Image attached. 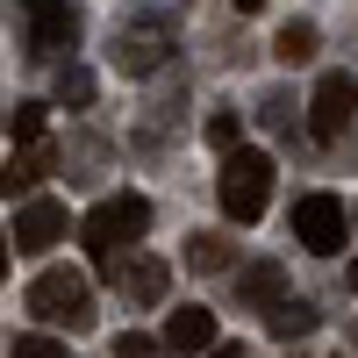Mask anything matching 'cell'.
<instances>
[{
  "instance_id": "6da1fadb",
  "label": "cell",
  "mask_w": 358,
  "mask_h": 358,
  "mask_svg": "<svg viewBox=\"0 0 358 358\" xmlns=\"http://www.w3.org/2000/svg\"><path fill=\"white\" fill-rule=\"evenodd\" d=\"M143 229H151V201H143V194H115V201H101L94 215H86V229H79V236H86V251L108 265V280H115V265L136 258Z\"/></svg>"
},
{
  "instance_id": "7a4b0ae2",
  "label": "cell",
  "mask_w": 358,
  "mask_h": 358,
  "mask_svg": "<svg viewBox=\"0 0 358 358\" xmlns=\"http://www.w3.org/2000/svg\"><path fill=\"white\" fill-rule=\"evenodd\" d=\"M215 201L229 222H258L265 201H273V158L265 151H229L222 172H215Z\"/></svg>"
},
{
  "instance_id": "3957f363",
  "label": "cell",
  "mask_w": 358,
  "mask_h": 358,
  "mask_svg": "<svg viewBox=\"0 0 358 358\" xmlns=\"http://www.w3.org/2000/svg\"><path fill=\"white\" fill-rule=\"evenodd\" d=\"M29 315L57 322V330H86V322H94V287H86V273H72V265L36 273V287H29Z\"/></svg>"
},
{
  "instance_id": "277c9868",
  "label": "cell",
  "mask_w": 358,
  "mask_h": 358,
  "mask_svg": "<svg viewBox=\"0 0 358 358\" xmlns=\"http://www.w3.org/2000/svg\"><path fill=\"white\" fill-rule=\"evenodd\" d=\"M172 57H179V43H172V22L165 15H136V22L115 29V65H122L129 79H158Z\"/></svg>"
},
{
  "instance_id": "5b68a950",
  "label": "cell",
  "mask_w": 358,
  "mask_h": 358,
  "mask_svg": "<svg viewBox=\"0 0 358 358\" xmlns=\"http://www.w3.org/2000/svg\"><path fill=\"white\" fill-rule=\"evenodd\" d=\"M15 22H22L29 57H65L79 43V8L72 0H15Z\"/></svg>"
},
{
  "instance_id": "8992f818",
  "label": "cell",
  "mask_w": 358,
  "mask_h": 358,
  "mask_svg": "<svg viewBox=\"0 0 358 358\" xmlns=\"http://www.w3.org/2000/svg\"><path fill=\"white\" fill-rule=\"evenodd\" d=\"M344 229H351V215H344L337 194H301V201H294V236H301V251L337 258L344 251Z\"/></svg>"
},
{
  "instance_id": "52a82bcc",
  "label": "cell",
  "mask_w": 358,
  "mask_h": 358,
  "mask_svg": "<svg viewBox=\"0 0 358 358\" xmlns=\"http://www.w3.org/2000/svg\"><path fill=\"white\" fill-rule=\"evenodd\" d=\"M351 115H358V79L351 72H322L315 79V101H308V136L337 143L351 129Z\"/></svg>"
},
{
  "instance_id": "ba28073f",
  "label": "cell",
  "mask_w": 358,
  "mask_h": 358,
  "mask_svg": "<svg viewBox=\"0 0 358 358\" xmlns=\"http://www.w3.org/2000/svg\"><path fill=\"white\" fill-rule=\"evenodd\" d=\"M158 351H172V358H208V351H215V315H208L201 301L172 308V315H165V337H158Z\"/></svg>"
},
{
  "instance_id": "9c48e42d",
  "label": "cell",
  "mask_w": 358,
  "mask_h": 358,
  "mask_svg": "<svg viewBox=\"0 0 358 358\" xmlns=\"http://www.w3.org/2000/svg\"><path fill=\"white\" fill-rule=\"evenodd\" d=\"M50 165H57V143H50V136H43V143H15V158L0 165V201L36 194V179H50Z\"/></svg>"
},
{
  "instance_id": "30bf717a",
  "label": "cell",
  "mask_w": 358,
  "mask_h": 358,
  "mask_svg": "<svg viewBox=\"0 0 358 358\" xmlns=\"http://www.w3.org/2000/svg\"><path fill=\"white\" fill-rule=\"evenodd\" d=\"M115 287H122L136 308H158V301H165V287H172V265H165V258H151V251H136V258L115 265Z\"/></svg>"
},
{
  "instance_id": "8fae6325",
  "label": "cell",
  "mask_w": 358,
  "mask_h": 358,
  "mask_svg": "<svg viewBox=\"0 0 358 358\" xmlns=\"http://www.w3.org/2000/svg\"><path fill=\"white\" fill-rule=\"evenodd\" d=\"M236 301H244V308H265V315H273V308L287 301V265H280V258H251L244 273H236Z\"/></svg>"
},
{
  "instance_id": "7c38bea8",
  "label": "cell",
  "mask_w": 358,
  "mask_h": 358,
  "mask_svg": "<svg viewBox=\"0 0 358 358\" xmlns=\"http://www.w3.org/2000/svg\"><path fill=\"white\" fill-rule=\"evenodd\" d=\"M15 251H29V258H36V251H50L57 244V236H65V208H57V201H29L22 208V215H15Z\"/></svg>"
},
{
  "instance_id": "4fadbf2b",
  "label": "cell",
  "mask_w": 358,
  "mask_h": 358,
  "mask_svg": "<svg viewBox=\"0 0 358 358\" xmlns=\"http://www.w3.org/2000/svg\"><path fill=\"white\" fill-rule=\"evenodd\" d=\"M265 322H273V337H280V344H301V337H315V322H322V315H315V301H294V294H287V301L265 315Z\"/></svg>"
},
{
  "instance_id": "5bb4252c",
  "label": "cell",
  "mask_w": 358,
  "mask_h": 358,
  "mask_svg": "<svg viewBox=\"0 0 358 358\" xmlns=\"http://www.w3.org/2000/svg\"><path fill=\"white\" fill-rule=\"evenodd\" d=\"M229 258H236L229 236H215V229H208V236H187V265H194V273H222Z\"/></svg>"
},
{
  "instance_id": "9a60e30c",
  "label": "cell",
  "mask_w": 358,
  "mask_h": 358,
  "mask_svg": "<svg viewBox=\"0 0 358 358\" xmlns=\"http://www.w3.org/2000/svg\"><path fill=\"white\" fill-rule=\"evenodd\" d=\"M273 50L287 57V65H301V57H315V50H322V36H315V22H287Z\"/></svg>"
},
{
  "instance_id": "2e32d148",
  "label": "cell",
  "mask_w": 358,
  "mask_h": 358,
  "mask_svg": "<svg viewBox=\"0 0 358 358\" xmlns=\"http://www.w3.org/2000/svg\"><path fill=\"white\" fill-rule=\"evenodd\" d=\"M43 115H50L43 101H15V115H8V136H15V143H43Z\"/></svg>"
},
{
  "instance_id": "e0dca14e",
  "label": "cell",
  "mask_w": 358,
  "mask_h": 358,
  "mask_svg": "<svg viewBox=\"0 0 358 358\" xmlns=\"http://www.w3.org/2000/svg\"><path fill=\"white\" fill-rule=\"evenodd\" d=\"M208 143L229 158V151H244V122H236V108H215L208 115Z\"/></svg>"
},
{
  "instance_id": "ac0fdd59",
  "label": "cell",
  "mask_w": 358,
  "mask_h": 358,
  "mask_svg": "<svg viewBox=\"0 0 358 358\" xmlns=\"http://www.w3.org/2000/svg\"><path fill=\"white\" fill-rule=\"evenodd\" d=\"M57 101L86 108V101H94V72H86V65H57Z\"/></svg>"
},
{
  "instance_id": "d6986e66",
  "label": "cell",
  "mask_w": 358,
  "mask_h": 358,
  "mask_svg": "<svg viewBox=\"0 0 358 358\" xmlns=\"http://www.w3.org/2000/svg\"><path fill=\"white\" fill-rule=\"evenodd\" d=\"M15 358H65V344L43 337V330H29V337H15Z\"/></svg>"
},
{
  "instance_id": "ffe728a7",
  "label": "cell",
  "mask_w": 358,
  "mask_h": 358,
  "mask_svg": "<svg viewBox=\"0 0 358 358\" xmlns=\"http://www.w3.org/2000/svg\"><path fill=\"white\" fill-rule=\"evenodd\" d=\"M115 358H158V337H143V330H122V337H115Z\"/></svg>"
},
{
  "instance_id": "44dd1931",
  "label": "cell",
  "mask_w": 358,
  "mask_h": 358,
  "mask_svg": "<svg viewBox=\"0 0 358 358\" xmlns=\"http://www.w3.org/2000/svg\"><path fill=\"white\" fill-rule=\"evenodd\" d=\"M265 129H280V136L294 129V101H287V94H273V101H265Z\"/></svg>"
},
{
  "instance_id": "7402d4cb",
  "label": "cell",
  "mask_w": 358,
  "mask_h": 358,
  "mask_svg": "<svg viewBox=\"0 0 358 358\" xmlns=\"http://www.w3.org/2000/svg\"><path fill=\"white\" fill-rule=\"evenodd\" d=\"M208 358H244V344H215V351H208Z\"/></svg>"
},
{
  "instance_id": "603a6c76",
  "label": "cell",
  "mask_w": 358,
  "mask_h": 358,
  "mask_svg": "<svg viewBox=\"0 0 358 358\" xmlns=\"http://www.w3.org/2000/svg\"><path fill=\"white\" fill-rule=\"evenodd\" d=\"M229 8H236V15H258V8H265V0H229Z\"/></svg>"
},
{
  "instance_id": "cb8c5ba5",
  "label": "cell",
  "mask_w": 358,
  "mask_h": 358,
  "mask_svg": "<svg viewBox=\"0 0 358 358\" xmlns=\"http://www.w3.org/2000/svg\"><path fill=\"white\" fill-rule=\"evenodd\" d=\"M0 273H8V229H0Z\"/></svg>"
},
{
  "instance_id": "d4e9b609",
  "label": "cell",
  "mask_w": 358,
  "mask_h": 358,
  "mask_svg": "<svg viewBox=\"0 0 358 358\" xmlns=\"http://www.w3.org/2000/svg\"><path fill=\"white\" fill-rule=\"evenodd\" d=\"M351 287H358V258H351Z\"/></svg>"
},
{
  "instance_id": "484cf974",
  "label": "cell",
  "mask_w": 358,
  "mask_h": 358,
  "mask_svg": "<svg viewBox=\"0 0 358 358\" xmlns=\"http://www.w3.org/2000/svg\"><path fill=\"white\" fill-rule=\"evenodd\" d=\"M351 344H358V322H351Z\"/></svg>"
}]
</instances>
